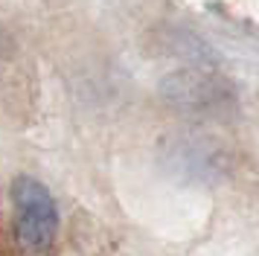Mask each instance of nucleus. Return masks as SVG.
Masks as SVG:
<instances>
[{"instance_id":"1","label":"nucleus","mask_w":259,"mask_h":256,"mask_svg":"<svg viewBox=\"0 0 259 256\" xmlns=\"http://www.w3.org/2000/svg\"><path fill=\"white\" fill-rule=\"evenodd\" d=\"M15 209V242L26 256H50L59 233V207L53 201V192L38 178L18 175L9 186Z\"/></svg>"},{"instance_id":"2","label":"nucleus","mask_w":259,"mask_h":256,"mask_svg":"<svg viewBox=\"0 0 259 256\" xmlns=\"http://www.w3.org/2000/svg\"><path fill=\"white\" fill-rule=\"evenodd\" d=\"M163 166L172 175L195 184H215L230 172V154L219 140L198 134V131H184L175 137H166L160 146Z\"/></svg>"},{"instance_id":"3","label":"nucleus","mask_w":259,"mask_h":256,"mask_svg":"<svg viewBox=\"0 0 259 256\" xmlns=\"http://www.w3.org/2000/svg\"><path fill=\"white\" fill-rule=\"evenodd\" d=\"M233 84L212 73V70L201 67H187L175 70L160 79V99L169 108H175L181 114H212L222 111L224 105L233 102Z\"/></svg>"}]
</instances>
